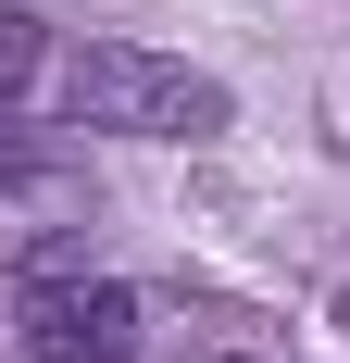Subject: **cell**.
<instances>
[{
  "label": "cell",
  "mask_w": 350,
  "mask_h": 363,
  "mask_svg": "<svg viewBox=\"0 0 350 363\" xmlns=\"http://www.w3.org/2000/svg\"><path fill=\"white\" fill-rule=\"evenodd\" d=\"M38 50H50V38H38V13H13V0H0V88H26Z\"/></svg>",
  "instance_id": "cell-5"
},
{
  "label": "cell",
  "mask_w": 350,
  "mask_h": 363,
  "mask_svg": "<svg viewBox=\"0 0 350 363\" xmlns=\"http://www.w3.org/2000/svg\"><path fill=\"white\" fill-rule=\"evenodd\" d=\"M13 338L38 363H125L150 338V301L125 276H63V289H13Z\"/></svg>",
  "instance_id": "cell-2"
},
{
  "label": "cell",
  "mask_w": 350,
  "mask_h": 363,
  "mask_svg": "<svg viewBox=\"0 0 350 363\" xmlns=\"http://www.w3.org/2000/svg\"><path fill=\"white\" fill-rule=\"evenodd\" d=\"M50 163H63V150H50V125H26V113H13V88H0V188H38Z\"/></svg>",
  "instance_id": "cell-4"
},
{
  "label": "cell",
  "mask_w": 350,
  "mask_h": 363,
  "mask_svg": "<svg viewBox=\"0 0 350 363\" xmlns=\"http://www.w3.org/2000/svg\"><path fill=\"white\" fill-rule=\"evenodd\" d=\"M175 363H288V338H276V313H250V301H188Z\"/></svg>",
  "instance_id": "cell-3"
},
{
  "label": "cell",
  "mask_w": 350,
  "mask_h": 363,
  "mask_svg": "<svg viewBox=\"0 0 350 363\" xmlns=\"http://www.w3.org/2000/svg\"><path fill=\"white\" fill-rule=\"evenodd\" d=\"M63 113L75 125H101V138H225L238 125V101H225V75H201V63H175V50H138V38H88L63 63Z\"/></svg>",
  "instance_id": "cell-1"
}]
</instances>
